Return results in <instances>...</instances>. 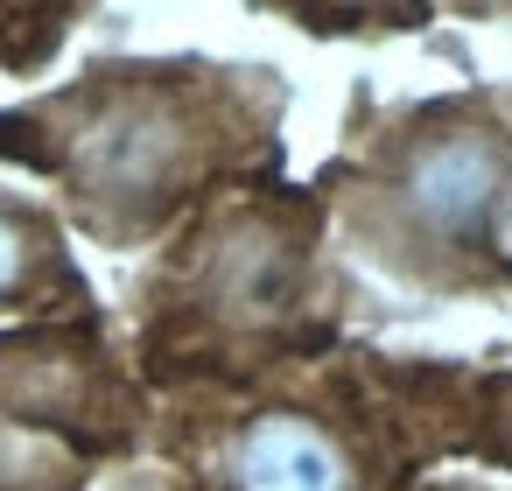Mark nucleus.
Listing matches in <instances>:
<instances>
[{
    "label": "nucleus",
    "mask_w": 512,
    "mask_h": 491,
    "mask_svg": "<svg viewBox=\"0 0 512 491\" xmlns=\"http://www.w3.org/2000/svg\"><path fill=\"white\" fill-rule=\"evenodd\" d=\"M197 491H407L442 456L435 407L379 400L351 379L267 386L183 421Z\"/></svg>",
    "instance_id": "f257e3e1"
},
{
    "label": "nucleus",
    "mask_w": 512,
    "mask_h": 491,
    "mask_svg": "<svg viewBox=\"0 0 512 491\" xmlns=\"http://www.w3.org/2000/svg\"><path fill=\"white\" fill-rule=\"evenodd\" d=\"M351 232L414 288H512V127L477 113L414 127L358 190Z\"/></svg>",
    "instance_id": "f03ea898"
},
{
    "label": "nucleus",
    "mask_w": 512,
    "mask_h": 491,
    "mask_svg": "<svg viewBox=\"0 0 512 491\" xmlns=\"http://www.w3.org/2000/svg\"><path fill=\"white\" fill-rule=\"evenodd\" d=\"M64 295H78V274L64 260L57 225L22 197H0V316L8 309H50Z\"/></svg>",
    "instance_id": "7ed1b4c3"
},
{
    "label": "nucleus",
    "mask_w": 512,
    "mask_h": 491,
    "mask_svg": "<svg viewBox=\"0 0 512 491\" xmlns=\"http://www.w3.org/2000/svg\"><path fill=\"white\" fill-rule=\"evenodd\" d=\"M449 393H456V400L435 407V421H442V449L512 470V365H491V372L449 379Z\"/></svg>",
    "instance_id": "20e7f679"
},
{
    "label": "nucleus",
    "mask_w": 512,
    "mask_h": 491,
    "mask_svg": "<svg viewBox=\"0 0 512 491\" xmlns=\"http://www.w3.org/2000/svg\"><path fill=\"white\" fill-rule=\"evenodd\" d=\"M407 491H484V484H470V477H414Z\"/></svg>",
    "instance_id": "39448f33"
}]
</instances>
